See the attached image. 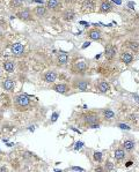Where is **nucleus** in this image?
Instances as JSON below:
<instances>
[{"instance_id":"f257e3e1","label":"nucleus","mask_w":139,"mask_h":172,"mask_svg":"<svg viewBox=\"0 0 139 172\" xmlns=\"http://www.w3.org/2000/svg\"><path fill=\"white\" fill-rule=\"evenodd\" d=\"M14 104L16 106L18 110L20 111H26L30 107V100L27 95H18L15 98H14Z\"/></svg>"},{"instance_id":"f03ea898","label":"nucleus","mask_w":139,"mask_h":172,"mask_svg":"<svg viewBox=\"0 0 139 172\" xmlns=\"http://www.w3.org/2000/svg\"><path fill=\"white\" fill-rule=\"evenodd\" d=\"M81 119L82 121L85 123L86 126H91L93 124H100V117L98 113L95 112H88V113H85L81 116Z\"/></svg>"},{"instance_id":"7ed1b4c3","label":"nucleus","mask_w":139,"mask_h":172,"mask_svg":"<svg viewBox=\"0 0 139 172\" xmlns=\"http://www.w3.org/2000/svg\"><path fill=\"white\" fill-rule=\"evenodd\" d=\"M72 86H73L74 89H78L80 91H86L88 86H89V80H86V79H74Z\"/></svg>"},{"instance_id":"20e7f679","label":"nucleus","mask_w":139,"mask_h":172,"mask_svg":"<svg viewBox=\"0 0 139 172\" xmlns=\"http://www.w3.org/2000/svg\"><path fill=\"white\" fill-rule=\"evenodd\" d=\"M16 16H18V19H20L21 21H32V20H33V14H32V12H30L28 8H25V9H22V10L18 12V13H16Z\"/></svg>"},{"instance_id":"39448f33","label":"nucleus","mask_w":139,"mask_h":172,"mask_svg":"<svg viewBox=\"0 0 139 172\" xmlns=\"http://www.w3.org/2000/svg\"><path fill=\"white\" fill-rule=\"evenodd\" d=\"M46 8L52 12H59L62 8V1L60 0H48Z\"/></svg>"},{"instance_id":"423d86ee","label":"nucleus","mask_w":139,"mask_h":172,"mask_svg":"<svg viewBox=\"0 0 139 172\" xmlns=\"http://www.w3.org/2000/svg\"><path fill=\"white\" fill-rule=\"evenodd\" d=\"M116 52H117V47L109 44L105 47V50H104V57H105V59L107 60H112L115 58V56H116Z\"/></svg>"},{"instance_id":"0eeeda50","label":"nucleus","mask_w":139,"mask_h":172,"mask_svg":"<svg viewBox=\"0 0 139 172\" xmlns=\"http://www.w3.org/2000/svg\"><path fill=\"white\" fill-rule=\"evenodd\" d=\"M119 59H121V61H122L123 64L130 65V64L133 63L135 57H133L132 53H130V52H128V51H123V52L121 53V56H119Z\"/></svg>"},{"instance_id":"6e6552de","label":"nucleus","mask_w":139,"mask_h":172,"mask_svg":"<svg viewBox=\"0 0 139 172\" xmlns=\"http://www.w3.org/2000/svg\"><path fill=\"white\" fill-rule=\"evenodd\" d=\"M87 36L89 39L92 40H101L102 39V33L100 29L98 28H94V29H91L87 31Z\"/></svg>"},{"instance_id":"1a4fd4ad","label":"nucleus","mask_w":139,"mask_h":172,"mask_svg":"<svg viewBox=\"0 0 139 172\" xmlns=\"http://www.w3.org/2000/svg\"><path fill=\"white\" fill-rule=\"evenodd\" d=\"M81 6H82V10L86 13L95 10V1L94 0H82Z\"/></svg>"},{"instance_id":"9d476101","label":"nucleus","mask_w":139,"mask_h":172,"mask_svg":"<svg viewBox=\"0 0 139 172\" xmlns=\"http://www.w3.org/2000/svg\"><path fill=\"white\" fill-rule=\"evenodd\" d=\"M11 51L14 56H22L25 53V47L21 43H14L12 46H11Z\"/></svg>"},{"instance_id":"9b49d317","label":"nucleus","mask_w":139,"mask_h":172,"mask_svg":"<svg viewBox=\"0 0 139 172\" xmlns=\"http://www.w3.org/2000/svg\"><path fill=\"white\" fill-rule=\"evenodd\" d=\"M112 9H114V6L109 0H101L100 13H110Z\"/></svg>"},{"instance_id":"f8f14e48","label":"nucleus","mask_w":139,"mask_h":172,"mask_svg":"<svg viewBox=\"0 0 139 172\" xmlns=\"http://www.w3.org/2000/svg\"><path fill=\"white\" fill-rule=\"evenodd\" d=\"M56 79H57V73H56L55 70H48V72H45V73L43 74V80H44L45 82H48V83L55 82Z\"/></svg>"},{"instance_id":"ddd939ff","label":"nucleus","mask_w":139,"mask_h":172,"mask_svg":"<svg viewBox=\"0 0 139 172\" xmlns=\"http://www.w3.org/2000/svg\"><path fill=\"white\" fill-rule=\"evenodd\" d=\"M62 19L64 20V21H73L74 19H75V12L72 9V8H67V9H65L64 12H63V14H62Z\"/></svg>"},{"instance_id":"4468645a","label":"nucleus","mask_w":139,"mask_h":172,"mask_svg":"<svg viewBox=\"0 0 139 172\" xmlns=\"http://www.w3.org/2000/svg\"><path fill=\"white\" fill-rule=\"evenodd\" d=\"M96 89L101 93V94H105L110 90V84L107 82V81H103V80H100L98 83H96Z\"/></svg>"},{"instance_id":"2eb2a0df","label":"nucleus","mask_w":139,"mask_h":172,"mask_svg":"<svg viewBox=\"0 0 139 172\" xmlns=\"http://www.w3.org/2000/svg\"><path fill=\"white\" fill-rule=\"evenodd\" d=\"M2 88H4L6 91H8V93L14 91V88H15V82H14V80H11V79L5 80V81L2 82Z\"/></svg>"},{"instance_id":"dca6fc26","label":"nucleus","mask_w":139,"mask_h":172,"mask_svg":"<svg viewBox=\"0 0 139 172\" xmlns=\"http://www.w3.org/2000/svg\"><path fill=\"white\" fill-rule=\"evenodd\" d=\"M72 69L74 73H85V70L87 69V64L85 61H78L73 65Z\"/></svg>"},{"instance_id":"f3484780","label":"nucleus","mask_w":139,"mask_h":172,"mask_svg":"<svg viewBox=\"0 0 139 172\" xmlns=\"http://www.w3.org/2000/svg\"><path fill=\"white\" fill-rule=\"evenodd\" d=\"M52 89L56 91V93H59V94H66L70 90V87L65 83H58V84H55L52 87Z\"/></svg>"},{"instance_id":"a211bd4d","label":"nucleus","mask_w":139,"mask_h":172,"mask_svg":"<svg viewBox=\"0 0 139 172\" xmlns=\"http://www.w3.org/2000/svg\"><path fill=\"white\" fill-rule=\"evenodd\" d=\"M124 46H126L130 51H132L135 53L139 51V42H136V40H128L124 43Z\"/></svg>"},{"instance_id":"6ab92c4d","label":"nucleus","mask_w":139,"mask_h":172,"mask_svg":"<svg viewBox=\"0 0 139 172\" xmlns=\"http://www.w3.org/2000/svg\"><path fill=\"white\" fill-rule=\"evenodd\" d=\"M46 12H48V8L44 7L43 5H39V6L35 7V9H34L35 15H36L37 17H44V16L46 15Z\"/></svg>"},{"instance_id":"aec40b11","label":"nucleus","mask_w":139,"mask_h":172,"mask_svg":"<svg viewBox=\"0 0 139 172\" xmlns=\"http://www.w3.org/2000/svg\"><path fill=\"white\" fill-rule=\"evenodd\" d=\"M57 63L59 66H64L69 63V54L65 53V52H62L60 54H58V58H57Z\"/></svg>"},{"instance_id":"412c9836","label":"nucleus","mask_w":139,"mask_h":172,"mask_svg":"<svg viewBox=\"0 0 139 172\" xmlns=\"http://www.w3.org/2000/svg\"><path fill=\"white\" fill-rule=\"evenodd\" d=\"M136 147V142L132 140H126L123 142V149H125V151H132Z\"/></svg>"},{"instance_id":"4be33fe9","label":"nucleus","mask_w":139,"mask_h":172,"mask_svg":"<svg viewBox=\"0 0 139 172\" xmlns=\"http://www.w3.org/2000/svg\"><path fill=\"white\" fill-rule=\"evenodd\" d=\"M114 156H115L116 161H123L125 158V151H124V149H121V148L116 149L115 153H114Z\"/></svg>"},{"instance_id":"5701e85b","label":"nucleus","mask_w":139,"mask_h":172,"mask_svg":"<svg viewBox=\"0 0 139 172\" xmlns=\"http://www.w3.org/2000/svg\"><path fill=\"white\" fill-rule=\"evenodd\" d=\"M102 113H103V117L107 120H111V119L115 118V112L112 110H110V109H104L102 111Z\"/></svg>"},{"instance_id":"b1692460","label":"nucleus","mask_w":139,"mask_h":172,"mask_svg":"<svg viewBox=\"0 0 139 172\" xmlns=\"http://www.w3.org/2000/svg\"><path fill=\"white\" fill-rule=\"evenodd\" d=\"M4 68H5L6 72H8V73H13L14 69H15V65L12 61H5L4 63Z\"/></svg>"},{"instance_id":"393cba45","label":"nucleus","mask_w":139,"mask_h":172,"mask_svg":"<svg viewBox=\"0 0 139 172\" xmlns=\"http://www.w3.org/2000/svg\"><path fill=\"white\" fill-rule=\"evenodd\" d=\"M93 158L95 162H101L102 161V154L100 151H95L94 155H93Z\"/></svg>"},{"instance_id":"a878e982","label":"nucleus","mask_w":139,"mask_h":172,"mask_svg":"<svg viewBox=\"0 0 139 172\" xmlns=\"http://www.w3.org/2000/svg\"><path fill=\"white\" fill-rule=\"evenodd\" d=\"M12 6L15 7V8L22 7V1L21 0H12Z\"/></svg>"},{"instance_id":"bb28decb","label":"nucleus","mask_w":139,"mask_h":172,"mask_svg":"<svg viewBox=\"0 0 139 172\" xmlns=\"http://www.w3.org/2000/svg\"><path fill=\"white\" fill-rule=\"evenodd\" d=\"M105 170H108V171H111V170H114V164L112 163H110V162H107L105 163V168H104Z\"/></svg>"},{"instance_id":"cd10ccee","label":"nucleus","mask_w":139,"mask_h":172,"mask_svg":"<svg viewBox=\"0 0 139 172\" xmlns=\"http://www.w3.org/2000/svg\"><path fill=\"white\" fill-rule=\"evenodd\" d=\"M58 116H59V113L58 112H55L53 114H52V119H51V123H55L57 119H58Z\"/></svg>"},{"instance_id":"c85d7f7f","label":"nucleus","mask_w":139,"mask_h":172,"mask_svg":"<svg viewBox=\"0 0 139 172\" xmlns=\"http://www.w3.org/2000/svg\"><path fill=\"white\" fill-rule=\"evenodd\" d=\"M118 127L122 128V130H128V131L130 130V127L128 125H124V124H118Z\"/></svg>"},{"instance_id":"c756f323","label":"nucleus","mask_w":139,"mask_h":172,"mask_svg":"<svg viewBox=\"0 0 139 172\" xmlns=\"http://www.w3.org/2000/svg\"><path fill=\"white\" fill-rule=\"evenodd\" d=\"M135 6H136V3H135L133 1H129V2H128V7H130L131 9H133V8H135Z\"/></svg>"},{"instance_id":"7c9ffc66","label":"nucleus","mask_w":139,"mask_h":172,"mask_svg":"<svg viewBox=\"0 0 139 172\" xmlns=\"http://www.w3.org/2000/svg\"><path fill=\"white\" fill-rule=\"evenodd\" d=\"M82 146H84V143H82V142H78V143H77V147H75V150L81 149V148H82Z\"/></svg>"},{"instance_id":"2f4dec72","label":"nucleus","mask_w":139,"mask_h":172,"mask_svg":"<svg viewBox=\"0 0 139 172\" xmlns=\"http://www.w3.org/2000/svg\"><path fill=\"white\" fill-rule=\"evenodd\" d=\"M71 170H73V171H84L82 168H78V166H73Z\"/></svg>"},{"instance_id":"473e14b6","label":"nucleus","mask_w":139,"mask_h":172,"mask_svg":"<svg viewBox=\"0 0 139 172\" xmlns=\"http://www.w3.org/2000/svg\"><path fill=\"white\" fill-rule=\"evenodd\" d=\"M100 127V124H93V125H91L88 128H99Z\"/></svg>"},{"instance_id":"72a5a7b5","label":"nucleus","mask_w":139,"mask_h":172,"mask_svg":"<svg viewBox=\"0 0 139 172\" xmlns=\"http://www.w3.org/2000/svg\"><path fill=\"white\" fill-rule=\"evenodd\" d=\"M89 45H91V42H85L84 45H82V49H86V47L89 46Z\"/></svg>"},{"instance_id":"f704fd0d","label":"nucleus","mask_w":139,"mask_h":172,"mask_svg":"<svg viewBox=\"0 0 139 172\" xmlns=\"http://www.w3.org/2000/svg\"><path fill=\"white\" fill-rule=\"evenodd\" d=\"M0 171H7V168L6 166H0Z\"/></svg>"},{"instance_id":"c9c22d12","label":"nucleus","mask_w":139,"mask_h":172,"mask_svg":"<svg viewBox=\"0 0 139 172\" xmlns=\"http://www.w3.org/2000/svg\"><path fill=\"white\" fill-rule=\"evenodd\" d=\"M112 1H114V2H116L117 5H121V3H122V1H121V0H112Z\"/></svg>"},{"instance_id":"e433bc0d","label":"nucleus","mask_w":139,"mask_h":172,"mask_svg":"<svg viewBox=\"0 0 139 172\" xmlns=\"http://www.w3.org/2000/svg\"><path fill=\"white\" fill-rule=\"evenodd\" d=\"M125 165H126V166L129 168V166H131V165H132V162H128V163H126Z\"/></svg>"},{"instance_id":"4c0bfd02","label":"nucleus","mask_w":139,"mask_h":172,"mask_svg":"<svg viewBox=\"0 0 139 172\" xmlns=\"http://www.w3.org/2000/svg\"><path fill=\"white\" fill-rule=\"evenodd\" d=\"M64 2H67V3H70V2H72V1H74V0H63Z\"/></svg>"},{"instance_id":"58836bf2","label":"nucleus","mask_w":139,"mask_h":172,"mask_svg":"<svg viewBox=\"0 0 139 172\" xmlns=\"http://www.w3.org/2000/svg\"><path fill=\"white\" fill-rule=\"evenodd\" d=\"M0 38H1V33H0Z\"/></svg>"}]
</instances>
